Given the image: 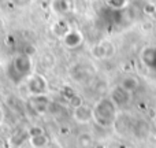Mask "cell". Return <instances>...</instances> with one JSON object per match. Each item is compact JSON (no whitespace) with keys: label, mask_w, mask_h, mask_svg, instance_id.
Returning a JSON list of instances; mask_svg holds the SVG:
<instances>
[{"label":"cell","mask_w":156,"mask_h":148,"mask_svg":"<svg viewBox=\"0 0 156 148\" xmlns=\"http://www.w3.org/2000/svg\"><path fill=\"white\" fill-rule=\"evenodd\" d=\"M29 107L33 110V113L37 115H45L51 107V100L47 95H37V96H30Z\"/></svg>","instance_id":"8992f818"},{"label":"cell","mask_w":156,"mask_h":148,"mask_svg":"<svg viewBox=\"0 0 156 148\" xmlns=\"http://www.w3.org/2000/svg\"><path fill=\"white\" fill-rule=\"evenodd\" d=\"M51 8L55 14L63 16L73 10V0H52Z\"/></svg>","instance_id":"7c38bea8"},{"label":"cell","mask_w":156,"mask_h":148,"mask_svg":"<svg viewBox=\"0 0 156 148\" xmlns=\"http://www.w3.org/2000/svg\"><path fill=\"white\" fill-rule=\"evenodd\" d=\"M77 146L80 148H92L93 146V137L89 133H81L77 137Z\"/></svg>","instance_id":"2e32d148"},{"label":"cell","mask_w":156,"mask_h":148,"mask_svg":"<svg viewBox=\"0 0 156 148\" xmlns=\"http://www.w3.org/2000/svg\"><path fill=\"white\" fill-rule=\"evenodd\" d=\"M119 85L123 89H126L127 92H130V93H134L138 89V86H140V81H138V78L136 75H125L119 81Z\"/></svg>","instance_id":"4fadbf2b"},{"label":"cell","mask_w":156,"mask_h":148,"mask_svg":"<svg viewBox=\"0 0 156 148\" xmlns=\"http://www.w3.org/2000/svg\"><path fill=\"white\" fill-rule=\"evenodd\" d=\"M33 74V60L30 55L18 54L10 60L7 66V75L15 85L26 81Z\"/></svg>","instance_id":"6da1fadb"},{"label":"cell","mask_w":156,"mask_h":148,"mask_svg":"<svg viewBox=\"0 0 156 148\" xmlns=\"http://www.w3.org/2000/svg\"><path fill=\"white\" fill-rule=\"evenodd\" d=\"M45 148H59V147H56V146H52V144H49L48 147H45Z\"/></svg>","instance_id":"7402d4cb"},{"label":"cell","mask_w":156,"mask_h":148,"mask_svg":"<svg viewBox=\"0 0 156 148\" xmlns=\"http://www.w3.org/2000/svg\"><path fill=\"white\" fill-rule=\"evenodd\" d=\"M52 30H54L55 34H58L59 37H65L66 34H67V32L70 30V26H69V23L66 21H63V19H60V21L55 22L54 27H52Z\"/></svg>","instance_id":"9a60e30c"},{"label":"cell","mask_w":156,"mask_h":148,"mask_svg":"<svg viewBox=\"0 0 156 148\" xmlns=\"http://www.w3.org/2000/svg\"><path fill=\"white\" fill-rule=\"evenodd\" d=\"M0 84H2V73H0Z\"/></svg>","instance_id":"603a6c76"},{"label":"cell","mask_w":156,"mask_h":148,"mask_svg":"<svg viewBox=\"0 0 156 148\" xmlns=\"http://www.w3.org/2000/svg\"><path fill=\"white\" fill-rule=\"evenodd\" d=\"M149 132H151V128H149V124L145 121V119H134V121H133L132 133L138 139V140L147 139L149 135Z\"/></svg>","instance_id":"30bf717a"},{"label":"cell","mask_w":156,"mask_h":148,"mask_svg":"<svg viewBox=\"0 0 156 148\" xmlns=\"http://www.w3.org/2000/svg\"><path fill=\"white\" fill-rule=\"evenodd\" d=\"M10 2L16 7H27L33 3V0H10Z\"/></svg>","instance_id":"ffe728a7"},{"label":"cell","mask_w":156,"mask_h":148,"mask_svg":"<svg viewBox=\"0 0 156 148\" xmlns=\"http://www.w3.org/2000/svg\"><path fill=\"white\" fill-rule=\"evenodd\" d=\"M29 143L33 148H45L49 146V139L47 136L45 132H41V133H37V135H32L29 136Z\"/></svg>","instance_id":"5bb4252c"},{"label":"cell","mask_w":156,"mask_h":148,"mask_svg":"<svg viewBox=\"0 0 156 148\" xmlns=\"http://www.w3.org/2000/svg\"><path fill=\"white\" fill-rule=\"evenodd\" d=\"M88 66H82V65H78L76 69H73L71 74H73L74 80L77 81H83V80H88L89 78V71H88Z\"/></svg>","instance_id":"e0dca14e"},{"label":"cell","mask_w":156,"mask_h":148,"mask_svg":"<svg viewBox=\"0 0 156 148\" xmlns=\"http://www.w3.org/2000/svg\"><path fill=\"white\" fill-rule=\"evenodd\" d=\"M132 96L133 93L127 92L126 89H123L121 85H115L110 92V99L114 102V104L118 108H123V107H127L132 102Z\"/></svg>","instance_id":"277c9868"},{"label":"cell","mask_w":156,"mask_h":148,"mask_svg":"<svg viewBox=\"0 0 156 148\" xmlns=\"http://www.w3.org/2000/svg\"><path fill=\"white\" fill-rule=\"evenodd\" d=\"M29 139V133H27V130H18V132L15 133V135H12V137H11V141H12L14 146H21L22 141L27 140Z\"/></svg>","instance_id":"ac0fdd59"},{"label":"cell","mask_w":156,"mask_h":148,"mask_svg":"<svg viewBox=\"0 0 156 148\" xmlns=\"http://www.w3.org/2000/svg\"><path fill=\"white\" fill-rule=\"evenodd\" d=\"M73 118L77 124L86 125L90 121H93V113H92V107L88 104H80L73 108Z\"/></svg>","instance_id":"ba28073f"},{"label":"cell","mask_w":156,"mask_h":148,"mask_svg":"<svg viewBox=\"0 0 156 148\" xmlns=\"http://www.w3.org/2000/svg\"><path fill=\"white\" fill-rule=\"evenodd\" d=\"M4 122V111H3V108L0 107V125Z\"/></svg>","instance_id":"44dd1931"},{"label":"cell","mask_w":156,"mask_h":148,"mask_svg":"<svg viewBox=\"0 0 156 148\" xmlns=\"http://www.w3.org/2000/svg\"><path fill=\"white\" fill-rule=\"evenodd\" d=\"M133 121L134 119L129 115V114H118L112 124V129L115 130V133L121 136H125L127 133L132 132V126H133Z\"/></svg>","instance_id":"52a82bcc"},{"label":"cell","mask_w":156,"mask_h":148,"mask_svg":"<svg viewBox=\"0 0 156 148\" xmlns=\"http://www.w3.org/2000/svg\"><path fill=\"white\" fill-rule=\"evenodd\" d=\"M115 54V47H114L112 43L110 41H99L94 45H92L90 48V55L96 59H110L111 56H114Z\"/></svg>","instance_id":"5b68a950"},{"label":"cell","mask_w":156,"mask_h":148,"mask_svg":"<svg viewBox=\"0 0 156 148\" xmlns=\"http://www.w3.org/2000/svg\"><path fill=\"white\" fill-rule=\"evenodd\" d=\"M5 148H11V147H5Z\"/></svg>","instance_id":"cb8c5ba5"},{"label":"cell","mask_w":156,"mask_h":148,"mask_svg":"<svg viewBox=\"0 0 156 148\" xmlns=\"http://www.w3.org/2000/svg\"><path fill=\"white\" fill-rule=\"evenodd\" d=\"M127 4V0H107V7L112 10H123Z\"/></svg>","instance_id":"d6986e66"},{"label":"cell","mask_w":156,"mask_h":148,"mask_svg":"<svg viewBox=\"0 0 156 148\" xmlns=\"http://www.w3.org/2000/svg\"><path fill=\"white\" fill-rule=\"evenodd\" d=\"M83 41V36L80 30H76V29H70L67 32V34L63 37V43L67 48L70 49H74V48H78V47L82 44Z\"/></svg>","instance_id":"8fae6325"},{"label":"cell","mask_w":156,"mask_h":148,"mask_svg":"<svg viewBox=\"0 0 156 148\" xmlns=\"http://www.w3.org/2000/svg\"><path fill=\"white\" fill-rule=\"evenodd\" d=\"M141 63L147 69L156 73V47H145L140 52Z\"/></svg>","instance_id":"9c48e42d"},{"label":"cell","mask_w":156,"mask_h":148,"mask_svg":"<svg viewBox=\"0 0 156 148\" xmlns=\"http://www.w3.org/2000/svg\"><path fill=\"white\" fill-rule=\"evenodd\" d=\"M26 88L30 96H37V95H47L48 92V81L43 74L33 73L26 80Z\"/></svg>","instance_id":"3957f363"},{"label":"cell","mask_w":156,"mask_h":148,"mask_svg":"<svg viewBox=\"0 0 156 148\" xmlns=\"http://www.w3.org/2000/svg\"><path fill=\"white\" fill-rule=\"evenodd\" d=\"M92 113H93V121L100 128L107 129L112 128L114 121L118 115V107L114 104L110 97H101L92 107Z\"/></svg>","instance_id":"7a4b0ae2"}]
</instances>
